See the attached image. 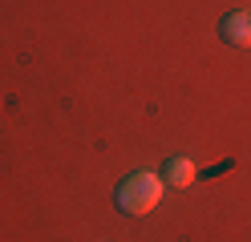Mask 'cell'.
<instances>
[{
  "instance_id": "obj_3",
  "label": "cell",
  "mask_w": 251,
  "mask_h": 242,
  "mask_svg": "<svg viewBox=\"0 0 251 242\" xmlns=\"http://www.w3.org/2000/svg\"><path fill=\"white\" fill-rule=\"evenodd\" d=\"M195 177H199V170L191 166V157H170L166 166H162V182L166 186L186 190V186H195Z\"/></svg>"
},
{
  "instance_id": "obj_2",
  "label": "cell",
  "mask_w": 251,
  "mask_h": 242,
  "mask_svg": "<svg viewBox=\"0 0 251 242\" xmlns=\"http://www.w3.org/2000/svg\"><path fill=\"white\" fill-rule=\"evenodd\" d=\"M219 37L235 48H251V12H227L219 21Z\"/></svg>"
},
{
  "instance_id": "obj_1",
  "label": "cell",
  "mask_w": 251,
  "mask_h": 242,
  "mask_svg": "<svg viewBox=\"0 0 251 242\" xmlns=\"http://www.w3.org/2000/svg\"><path fill=\"white\" fill-rule=\"evenodd\" d=\"M162 190H166V182H162L158 174L138 170V174H130V177H126V182L118 186L114 202H118L122 214H150V210L162 202Z\"/></svg>"
}]
</instances>
